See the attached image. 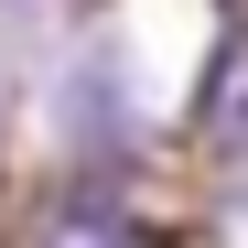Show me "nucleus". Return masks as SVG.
Returning a JSON list of instances; mask_svg holds the SVG:
<instances>
[{
	"label": "nucleus",
	"mask_w": 248,
	"mask_h": 248,
	"mask_svg": "<svg viewBox=\"0 0 248 248\" xmlns=\"http://www.w3.org/2000/svg\"><path fill=\"white\" fill-rule=\"evenodd\" d=\"M248 119V22L216 44V76H205V130H237Z\"/></svg>",
	"instance_id": "f03ea898"
},
{
	"label": "nucleus",
	"mask_w": 248,
	"mask_h": 248,
	"mask_svg": "<svg viewBox=\"0 0 248 248\" xmlns=\"http://www.w3.org/2000/svg\"><path fill=\"white\" fill-rule=\"evenodd\" d=\"M44 248H151L140 227H130V205H119V194H65L54 205V216H44Z\"/></svg>",
	"instance_id": "f257e3e1"
},
{
	"label": "nucleus",
	"mask_w": 248,
	"mask_h": 248,
	"mask_svg": "<svg viewBox=\"0 0 248 248\" xmlns=\"http://www.w3.org/2000/svg\"><path fill=\"white\" fill-rule=\"evenodd\" d=\"M227 173H237V205H248V119L227 130Z\"/></svg>",
	"instance_id": "7ed1b4c3"
}]
</instances>
